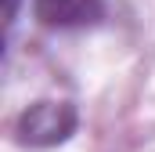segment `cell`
<instances>
[{
	"label": "cell",
	"instance_id": "obj_2",
	"mask_svg": "<svg viewBox=\"0 0 155 152\" xmlns=\"http://www.w3.org/2000/svg\"><path fill=\"white\" fill-rule=\"evenodd\" d=\"M36 15L47 26H83L101 15V0H36Z\"/></svg>",
	"mask_w": 155,
	"mask_h": 152
},
{
	"label": "cell",
	"instance_id": "obj_1",
	"mask_svg": "<svg viewBox=\"0 0 155 152\" xmlns=\"http://www.w3.org/2000/svg\"><path fill=\"white\" fill-rule=\"evenodd\" d=\"M76 123H79L76 105H69V102H36L15 119V134H18L22 145L51 149V145H61L65 138H72Z\"/></svg>",
	"mask_w": 155,
	"mask_h": 152
}]
</instances>
